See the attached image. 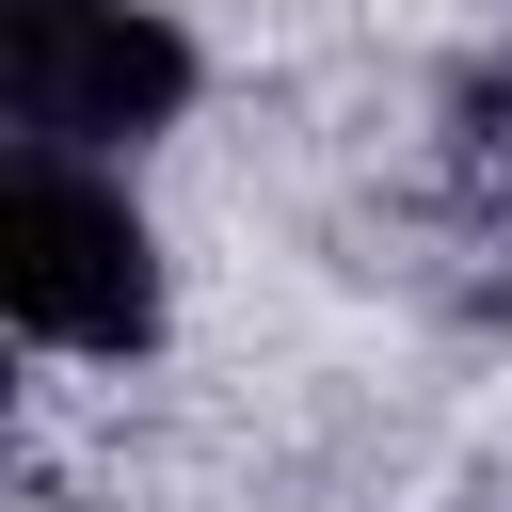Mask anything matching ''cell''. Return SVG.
<instances>
[{
    "mask_svg": "<svg viewBox=\"0 0 512 512\" xmlns=\"http://www.w3.org/2000/svg\"><path fill=\"white\" fill-rule=\"evenodd\" d=\"M0 320L32 352H96V368H128L160 336V224H144L128 160H64V144L0 160Z\"/></svg>",
    "mask_w": 512,
    "mask_h": 512,
    "instance_id": "cell-1",
    "label": "cell"
},
{
    "mask_svg": "<svg viewBox=\"0 0 512 512\" xmlns=\"http://www.w3.org/2000/svg\"><path fill=\"white\" fill-rule=\"evenodd\" d=\"M192 32L160 0H0V112L16 144H64V160H128L192 112Z\"/></svg>",
    "mask_w": 512,
    "mask_h": 512,
    "instance_id": "cell-2",
    "label": "cell"
}]
</instances>
